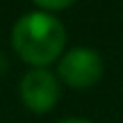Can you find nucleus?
<instances>
[{"instance_id": "obj_1", "label": "nucleus", "mask_w": 123, "mask_h": 123, "mask_svg": "<svg viewBox=\"0 0 123 123\" xmlns=\"http://www.w3.org/2000/svg\"><path fill=\"white\" fill-rule=\"evenodd\" d=\"M12 46L16 55L32 68H46L59 59L66 46V30L53 14L32 12L16 21L12 30Z\"/></svg>"}, {"instance_id": "obj_2", "label": "nucleus", "mask_w": 123, "mask_h": 123, "mask_svg": "<svg viewBox=\"0 0 123 123\" xmlns=\"http://www.w3.org/2000/svg\"><path fill=\"white\" fill-rule=\"evenodd\" d=\"M103 57L91 48H73L59 59L57 73L62 82L73 89H89L103 78Z\"/></svg>"}, {"instance_id": "obj_3", "label": "nucleus", "mask_w": 123, "mask_h": 123, "mask_svg": "<svg viewBox=\"0 0 123 123\" xmlns=\"http://www.w3.org/2000/svg\"><path fill=\"white\" fill-rule=\"evenodd\" d=\"M21 98L27 110L43 114L59 100V82L48 68H32L21 80Z\"/></svg>"}, {"instance_id": "obj_4", "label": "nucleus", "mask_w": 123, "mask_h": 123, "mask_svg": "<svg viewBox=\"0 0 123 123\" xmlns=\"http://www.w3.org/2000/svg\"><path fill=\"white\" fill-rule=\"evenodd\" d=\"M34 2L39 5L41 9H53V12H57V9H66V7H71L75 0H34Z\"/></svg>"}, {"instance_id": "obj_5", "label": "nucleus", "mask_w": 123, "mask_h": 123, "mask_svg": "<svg viewBox=\"0 0 123 123\" xmlns=\"http://www.w3.org/2000/svg\"><path fill=\"white\" fill-rule=\"evenodd\" d=\"M62 123H91V121H84V119H66Z\"/></svg>"}]
</instances>
